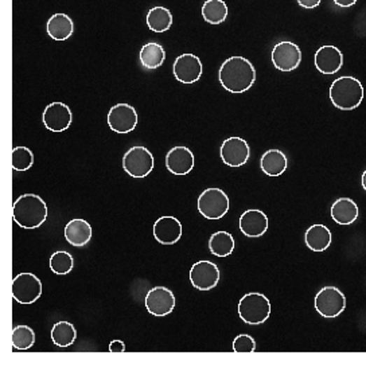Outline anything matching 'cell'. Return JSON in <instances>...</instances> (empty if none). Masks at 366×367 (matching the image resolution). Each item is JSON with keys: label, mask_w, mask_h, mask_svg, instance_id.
Wrapping results in <instances>:
<instances>
[{"label": "cell", "mask_w": 366, "mask_h": 367, "mask_svg": "<svg viewBox=\"0 0 366 367\" xmlns=\"http://www.w3.org/2000/svg\"><path fill=\"white\" fill-rule=\"evenodd\" d=\"M220 83L230 93H244L256 81V70L251 61L244 57L234 55L227 58L220 67Z\"/></svg>", "instance_id": "1"}, {"label": "cell", "mask_w": 366, "mask_h": 367, "mask_svg": "<svg viewBox=\"0 0 366 367\" xmlns=\"http://www.w3.org/2000/svg\"><path fill=\"white\" fill-rule=\"evenodd\" d=\"M48 218L45 200L35 194L20 195L14 203V221L23 229H38Z\"/></svg>", "instance_id": "2"}, {"label": "cell", "mask_w": 366, "mask_h": 367, "mask_svg": "<svg viewBox=\"0 0 366 367\" xmlns=\"http://www.w3.org/2000/svg\"><path fill=\"white\" fill-rule=\"evenodd\" d=\"M364 99L363 84L350 76L337 78L330 88L332 105L341 111H353L358 108Z\"/></svg>", "instance_id": "3"}, {"label": "cell", "mask_w": 366, "mask_h": 367, "mask_svg": "<svg viewBox=\"0 0 366 367\" xmlns=\"http://www.w3.org/2000/svg\"><path fill=\"white\" fill-rule=\"evenodd\" d=\"M237 310L244 323L251 326H259L265 323L271 315V303L265 295L259 292H251L241 298Z\"/></svg>", "instance_id": "4"}, {"label": "cell", "mask_w": 366, "mask_h": 367, "mask_svg": "<svg viewBox=\"0 0 366 367\" xmlns=\"http://www.w3.org/2000/svg\"><path fill=\"white\" fill-rule=\"evenodd\" d=\"M198 212L206 219H220L229 212V198L227 193L217 187L206 188L198 197Z\"/></svg>", "instance_id": "5"}, {"label": "cell", "mask_w": 366, "mask_h": 367, "mask_svg": "<svg viewBox=\"0 0 366 367\" xmlns=\"http://www.w3.org/2000/svg\"><path fill=\"white\" fill-rule=\"evenodd\" d=\"M154 166V155L141 146L129 148L122 158V168L132 178H146L148 174H151Z\"/></svg>", "instance_id": "6"}, {"label": "cell", "mask_w": 366, "mask_h": 367, "mask_svg": "<svg viewBox=\"0 0 366 367\" xmlns=\"http://www.w3.org/2000/svg\"><path fill=\"white\" fill-rule=\"evenodd\" d=\"M315 310L323 317H339L346 308V298L337 286H323L315 296Z\"/></svg>", "instance_id": "7"}, {"label": "cell", "mask_w": 366, "mask_h": 367, "mask_svg": "<svg viewBox=\"0 0 366 367\" xmlns=\"http://www.w3.org/2000/svg\"><path fill=\"white\" fill-rule=\"evenodd\" d=\"M42 282L29 272L20 273L13 282V298L20 304H33L42 295Z\"/></svg>", "instance_id": "8"}, {"label": "cell", "mask_w": 366, "mask_h": 367, "mask_svg": "<svg viewBox=\"0 0 366 367\" xmlns=\"http://www.w3.org/2000/svg\"><path fill=\"white\" fill-rule=\"evenodd\" d=\"M108 125L116 134H129L138 125V113L129 104H118L108 112Z\"/></svg>", "instance_id": "9"}, {"label": "cell", "mask_w": 366, "mask_h": 367, "mask_svg": "<svg viewBox=\"0 0 366 367\" xmlns=\"http://www.w3.org/2000/svg\"><path fill=\"white\" fill-rule=\"evenodd\" d=\"M220 277L221 273L218 267L208 260H201L195 263L190 269V282L192 286L198 291L206 292L216 288V285L220 282Z\"/></svg>", "instance_id": "10"}, {"label": "cell", "mask_w": 366, "mask_h": 367, "mask_svg": "<svg viewBox=\"0 0 366 367\" xmlns=\"http://www.w3.org/2000/svg\"><path fill=\"white\" fill-rule=\"evenodd\" d=\"M146 308L154 317H166L175 308L174 293L166 286H155L146 296Z\"/></svg>", "instance_id": "11"}, {"label": "cell", "mask_w": 366, "mask_h": 367, "mask_svg": "<svg viewBox=\"0 0 366 367\" xmlns=\"http://www.w3.org/2000/svg\"><path fill=\"white\" fill-rule=\"evenodd\" d=\"M221 159L229 167H241L251 156V148L241 137H229L221 146Z\"/></svg>", "instance_id": "12"}, {"label": "cell", "mask_w": 366, "mask_h": 367, "mask_svg": "<svg viewBox=\"0 0 366 367\" xmlns=\"http://www.w3.org/2000/svg\"><path fill=\"white\" fill-rule=\"evenodd\" d=\"M73 115L69 106L64 102H52L46 106L42 115L43 125L52 132H64L71 124Z\"/></svg>", "instance_id": "13"}, {"label": "cell", "mask_w": 366, "mask_h": 367, "mask_svg": "<svg viewBox=\"0 0 366 367\" xmlns=\"http://www.w3.org/2000/svg\"><path fill=\"white\" fill-rule=\"evenodd\" d=\"M302 62V51L293 42H280L272 50V64L281 71H293Z\"/></svg>", "instance_id": "14"}, {"label": "cell", "mask_w": 366, "mask_h": 367, "mask_svg": "<svg viewBox=\"0 0 366 367\" xmlns=\"http://www.w3.org/2000/svg\"><path fill=\"white\" fill-rule=\"evenodd\" d=\"M174 77L182 84H194L202 76V62L194 54H183L175 60Z\"/></svg>", "instance_id": "15"}, {"label": "cell", "mask_w": 366, "mask_h": 367, "mask_svg": "<svg viewBox=\"0 0 366 367\" xmlns=\"http://www.w3.org/2000/svg\"><path fill=\"white\" fill-rule=\"evenodd\" d=\"M182 233L183 228L178 218L166 216L154 223V237L159 244L174 245L182 238Z\"/></svg>", "instance_id": "16"}, {"label": "cell", "mask_w": 366, "mask_h": 367, "mask_svg": "<svg viewBox=\"0 0 366 367\" xmlns=\"http://www.w3.org/2000/svg\"><path fill=\"white\" fill-rule=\"evenodd\" d=\"M315 67L322 74H334L344 67L342 51L332 45L322 46L315 53Z\"/></svg>", "instance_id": "17"}, {"label": "cell", "mask_w": 366, "mask_h": 367, "mask_svg": "<svg viewBox=\"0 0 366 367\" xmlns=\"http://www.w3.org/2000/svg\"><path fill=\"white\" fill-rule=\"evenodd\" d=\"M239 225H240V230L246 237L259 238V237L267 233L268 226H269V221H268V217L265 216V213H262V210L252 209V210H246L245 213L241 214Z\"/></svg>", "instance_id": "18"}, {"label": "cell", "mask_w": 366, "mask_h": 367, "mask_svg": "<svg viewBox=\"0 0 366 367\" xmlns=\"http://www.w3.org/2000/svg\"><path fill=\"white\" fill-rule=\"evenodd\" d=\"M166 167L174 175H188L194 168V153L188 147H174L167 152Z\"/></svg>", "instance_id": "19"}, {"label": "cell", "mask_w": 366, "mask_h": 367, "mask_svg": "<svg viewBox=\"0 0 366 367\" xmlns=\"http://www.w3.org/2000/svg\"><path fill=\"white\" fill-rule=\"evenodd\" d=\"M92 226L83 218H74L65 226V238L70 245L81 248L92 240Z\"/></svg>", "instance_id": "20"}, {"label": "cell", "mask_w": 366, "mask_h": 367, "mask_svg": "<svg viewBox=\"0 0 366 367\" xmlns=\"http://www.w3.org/2000/svg\"><path fill=\"white\" fill-rule=\"evenodd\" d=\"M358 206L350 198H339L332 203V218L338 225L348 226L358 218Z\"/></svg>", "instance_id": "21"}, {"label": "cell", "mask_w": 366, "mask_h": 367, "mask_svg": "<svg viewBox=\"0 0 366 367\" xmlns=\"http://www.w3.org/2000/svg\"><path fill=\"white\" fill-rule=\"evenodd\" d=\"M332 232L325 225H313L304 234V241L309 249L325 251L332 245Z\"/></svg>", "instance_id": "22"}, {"label": "cell", "mask_w": 366, "mask_h": 367, "mask_svg": "<svg viewBox=\"0 0 366 367\" xmlns=\"http://www.w3.org/2000/svg\"><path fill=\"white\" fill-rule=\"evenodd\" d=\"M262 171L268 176H280L288 167V160L284 152L280 150H269L264 152L260 159Z\"/></svg>", "instance_id": "23"}, {"label": "cell", "mask_w": 366, "mask_h": 367, "mask_svg": "<svg viewBox=\"0 0 366 367\" xmlns=\"http://www.w3.org/2000/svg\"><path fill=\"white\" fill-rule=\"evenodd\" d=\"M46 30L54 41H65L74 33V23L69 15L58 13L49 19Z\"/></svg>", "instance_id": "24"}, {"label": "cell", "mask_w": 366, "mask_h": 367, "mask_svg": "<svg viewBox=\"0 0 366 367\" xmlns=\"http://www.w3.org/2000/svg\"><path fill=\"white\" fill-rule=\"evenodd\" d=\"M139 60L140 64L147 70H155L164 62L166 51L162 48V45L150 42L140 49Z\"/></svg>", "instance_id": "25"}, {"label": "cell", "mask_w": 366, "mask_h": 367, "mask_svg": "<svg viewBox=\"0 0 366 367\" xmlns=\"http://www.w3.org/2000/svg\"><path fill=\"white\" fill-rule=\"evenodd\" d=\"M173 25V14L166 7H154L148 11L147 26L154 33H164L170 30Z\"/></svg>", "instance_id": "26"}, {"label": "cell", "mask_w": 366, "mask_h": 367, "mask_svg": "<svg viewBox=\"0 0 366 367\" xmlns=\"http://www.w3.org/2000/svg\"><path fill=\"white\" fill-rule=\"evenodd\" d=\"M236 242L233 235L227 232H217L211 234L209 240V249L213 256L217 257H227L234 251Z\"/></svg>", "instance_id": "27"}, {"label": "cell", "mask_w": 366, "mask_h": 367, "mask_svg": "<svg viewBox=\"0 0 366 367\" xmlns=\"http://www.w3.org/2000/svg\"><path fill=\"white\" fill-rule=\"evenodd\" d=\"M77 339L76 327L69 321H58L52 328V340L58 347H69Z\"/></svg>", "instance_id": "28"}, {"label": "cell", "mask_w": 366, "mask_h": 367, "mask_svg": "<svg viewBox=\"0 0 366 367\" xmlns=\"http://www.w3.org/2000/svg\"><path fill=\"white\" fill-rule=\"evenodd\" d=\"M202 17L210 25H220L227 20V3L223 0H208L202 6Z\"/></svg>", "instance_id": "29"}, {"label": "cell", "mask_w": 366, "mask_h": 367, "mask_svg": "<svg viewBox=\"0 0 366 367\" xmlns=\"http://www.w3.org/2000/svg\"><path fill=\"white\" fill-rule=\"evenodd\" d=\"M35 343V333L31 327L19 324L13 330V346L15 350H29Z\"/></svg>", "instance_id": "30"}, {"label": "cell", "mask_w": 366, "mask_h": 367, "mask_svg": "<svg viewBox=\"0 0 366 367\" xmlns=\"http://www.w3.org/2000/svg\"><path fill=\"white\" fill-rule=\"evenodd\" d=\"M74 268V258L69 251H58L50 257V269L55 275H68Z\"/></svg>", "instance_id": "31"}, {"label": "cell", "mask_w": 366, "mask_h": 367, "mask_svg": "<svg viewBox=\"0 0 366 367\" xmlns=\"http://www.w3.org/2000/svg\"><path fill=\"white\" fill-rule=\"evenodd\" d=\"M34 165V155L27 147H15L11 153V167L15 171H27Z\"/></svg>", "instance_id": "32"}, {"label": "cell", "mask_w": 366, "mask_h": 367, "mask_svg": "<svg viewBox=\"0 0 366 367\" xmlns=\"http://www.w3.org/2000/svg\"><path fill=\"white\" fill-rule=\"evenodd\" d=\"M233 351L234 352H245L251 354L256 351V342L251 335H237V338L233 340Z\"/></svg>", "instance_id": "33"}, {"label": "cell", "mask_w": 366, "mask_h": 367, "mask_svg": "<svg viewBox=\"0 0 366 367\" xmlns=\"http://www.w3.org/2000/svg\"><path fill=\"white\" fill-rule=\"evenodd\" d=\"M109 351L111 352H116V354L124 352L125 351V345H124V342H122V340H112L111 345H109Z\"/></svg>", "instance_id": "34"}, {"label": "cell", "mask_w": 366, "mask_h": 367, "mask_svg": "<svg viewBox=\"0 0 366 367\" xmlns=\"http://www.w3.org/2000/svg\"><path fill=\"white\" fill-rule=\"evenodd\" d=\"M297 1L299 3V6H302L303 8H309L310 10V8L318 7L322 0H297Z\"/></svg>", "instance_id": "35"}, {"label": "cell", "mask_w": 366, "mask_h": 367, "mask_svg": "<svg viewBox=\"0 0 366 367\" xmlns=\"http://www.w3.org/2000/svg\"><path fill=\"white\" fill-rule=\"evenodd\" d=\"M357 0H334V3L339 7H351L356 4Z\"/></svg>", "instance_id": "36"}, {"label": "cell", "mask_w": 366, "mask_h": 367, "mask_svg": "<svg viewBox=\"0 0 366 367\" xmlns=\"http://www.w3.org/2000/svg\"><path fill=\"white\" fill-rule=\"evenodd\" d=\"M361 184H363V187H364V190L366 191V169L364 171V174H363V179H361Z\"/></svg>", "instance_id": "37"}]
</instances>
